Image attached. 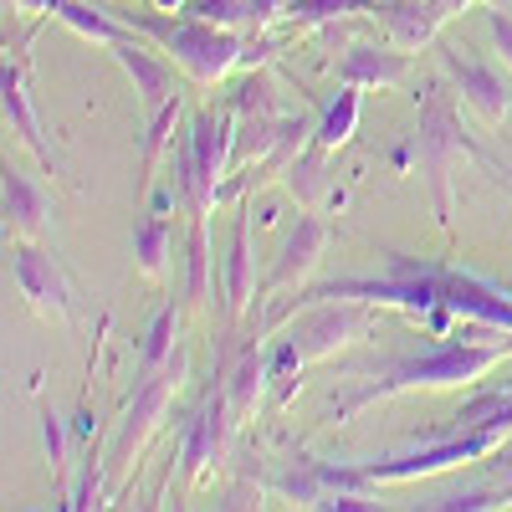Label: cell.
Returning <instances> with one entry per match:
<instances>
[{
  "label": "cell",
  "instance_id": "obj_1",
  "mask_svg": "<svg viewBox=\"0 0 512 512\" xmlns=\"http://www.w3.org/2000/svg\"><path fill=\"white\" fill-rule=\"evenodd\" d=\"M333 297H354V303H390L405 313H456L461 323H487L512 333V292L477 277V272H461V267H441V262H420V256L405 251H384V272L374 277H333V282H313V287H297L287 292L282 303L267 308L262 328H277L292 308H308V303H333Z\"/></svg>",
  "mask_w": 512,
  "mask_h": 512
},
{
  "label": "cell",
  "instance_id": "obj_2",
  "mask_svg": "<svg viewBox=\"0 0 512 512\" xmlns=\"http://www.w3.org/2000/svg\"><path fill=\"white\" fill-rule=\"evenodd\" d=\"M482 323H472L456 344H436L425 354H405V359H359L349 364L354 369H369L374 379H364L359 390L349 395H333L328 415L344 425L349 415H359L364 405L374 400H390V395H405V390H451V384H477L487 369L502 364V354L512 349V333H492V338H477Z\"/></svg>",
  "mask_w": 512,
  "mask_h": 512
},
{
  "label": "cell",
  "instance_id": "obj_3",
  "mask_svg": "<svg viewBox=\"0 0 512 512\" xmlns=\"http://www.w3.org/2000/svg\"><path fill=\"white\" fill-rule=\"evenodd\" d=\"M420 103V128H415V154H420V169H425V185H431V200H436V221L451 226V210H456V175L466 159H487V149H477V139L466 134V123L456 113V98L446 82H425L415 93Z\"/></svg>",
  "mask_w": 512,
  "mask_h": 512
},
{
  "label": "cell",
  "instance_id": "obj_4",
  "mask_svg": "<svg viewBox=\"0 0 512 512\" xmlns=\"http://www.w3.org/2000/svg\"><path fill=\"white\" fill-rule=\"evenodd\" d=\"M128 26H139L149 36H159L169 52H175V62L200 82V88H216V82L241 67V47L246 41L221 26V21H205V16H154V11H134L128 16Z\"/></svg>",
  "mask_w": 512,
  "mask_h": 512
},
{
  "label": "cell",
  "instance_id": "obj_5",
  "mask_svg": "<svg viewBox=\"0 0 512 512\" xmlns=\"http://www.w3.org/2000/svg\"><path fill=\"white\" fill-rule=\"evenodd\" d=\"M185 369H190V359H185V349H175V359H169L164 369H154V374H144V379H139L134 400H128L123 420L113 425V436H108V451H103V477H113V482H118V477L134 472L139 451L149 446V436L164 425L169 400H175V390L185 384Z\"/></svg>",
  "mask_w": 512,
  "mask_h": 512
},
{
  "label": "cell",
  "instance_id": "obj_6",
  "mask_svg": "<svg viewBox=\"0 0 512 512\" xmlns=\"http://www.w3.org/2000/svg\"><path fill=\"white\" fill-rule=\"evenodd\" d=\"M6 267H11L16 292L26 297L41 318H57V323L72 318V282H67V272H62V262H57L52 251H41L26 236H16L11 251H6Z\"/></svg>",
  "mask_w": 512,
  "mask_h": 512
},
{
  "label": "cell",
  "instance_id": "obj_7",
  "mask_svg": "<svg viewBox=\"0 0 512 512\" xmlns=\"http://www.w3.org/2000/svg\"><path fill=\"white\" fill-rule=\"evenodd\" d=\"M441 67H446V77H451V88L461 93V103L472 108L487 128H502V118L512 113V82L492 67V62H482L472 47H441Z\"/></svg>",
  "mask_w": 512,
  "mask_h": 512
},
{
  "label": "cell",
  "instance_id": "obj_8",
  "mask_svg": "<svg viewBox=\"0 0 512 512\" xmlns=\"http://www.w3.org/2000/svg\"><path fill=\"white\" fill-rule=\"evenodd\" d=\"M369 303H354V297H333V303H308L303 308V318H297L292 328H287V344L303 354V364L308 359H328V354H338V344H349V338L369 323V313H364Z\"/></svg>",
  "mask_w": 512,
  "mask_h": 512
},
{
  "label": "cell",
  "instance_id": "obj_9",
  "mask_svg": "<svg viewBox=\"0 0 512 512\" xmlns=\"http://www.w3.org/2000/svg\"><path fill=\"white\" fill-rule=\"evenodd\" d=\"M497 431H466V436H446L425 451H410V456H395V461H364V477L379 487V482H415V477H431V472H446L456 461H472V456H492L497 451Z\"/></svg>",
  "mask_w": 512,
  "mask_h": 512
},
{
  "label": "cell",
  "instance_id": "obj_10",
  "mask_svg": "<svg viewBox=\"0 0 512 512\" xmlns=\"http://www.w3.org/2000/svg\"><path fill=\"white\" fill-rule=\"evenodd\" d=\"M323 246H328V221L313 216V210H308V216H297V226L287 231L272 272L256 282V303H267V297H282V292L303 287V282L313 277V267L323 262Z\"/></svg>",
  "mask_w": 512,
  "mask_h": 512
},
{
  "label": "cell",
  "instance_id": "obj_11",
  "mask_svg": "<svg viewBox=\"0 0 512 512\" xmlns=\"http://www.w3.org/2000/svg\"><path fill=\"white\" fill-rule=\"evenodd\" d=\"M231 431H236V410H231L226 384H221V390H210V395H205V405L195 410L190 431H185V441H180V477H185V482L205 477L210 466L226 456Z\"/></svg>",
  "mask_w": 512,
  "mask_h": 512
},
{
  "label": "cell",
  "instance_id": "obj_12",
  "mask_svg": "<svg viewBox=\"0 0 512 512\" xmlns=\"http://www.w3.org/2000/svg\"><path fill=\"white\" fill-rule=\"evenodd\" d=\"M185 144H190V159H195L200 190H205L210 210H216L221 180H226V169H231V144H236V134H231V113H221V108H200V113L190 118Z\"/></svg>",
  "mask_w": 512,
  "mask_h": 512
},
{
  "label": "cell",
  "instance_id": "obj_13",
  "mask_svg": "<svg viewBox=\"0 0 512 512\" xmlns=\"http://www.w3.org/2000/svg\"><path fill=\"white\" fill-rule=\"evenodd\" d=\"M0 103H6V123H11V134L52 169V175H62V154L47 144V134H41V118L31 108V88H26V62H11L0 67Z\"/></svg>",
  "mask_w": 512,
  "mask_h": 512
},
{
  "label": "cell",
  "instance_id": "obj_14",
  "mask_svg": "<svg viewBox=\"0 0 512 512\" xmlns=\"http://www.w3.org/2000/svg\"><path fill=\"white\" fill-rule=\"evenodd\" d=\"M410 77V52L405 47H369V41H354L338 62V82L349 88H395V82Z\"/></svg>",
  "mask_w": 512,
  "mask_h": 512
},
{
  "label": "cell",
  "instance_id": "obj_15",
  "mask_svg": "<svg viewBox=\"0 0 512 512\" xmlns=\"http://www.w3.org/2000/svg\"><path fill=\"white\" fill-rule=\"evenodd\" d=\"M108 52L118 57V67L128 72V82H134L144 113H159L169 98H175V67H169L164 57H154V52H144L134 36L118 41V47H108Z\"/></svg>",
  "mask_w": 512,
  "mask_h": 512
},
{
  "label": "cell",
  "instance_id": "obj_16",
  "mask_svg": "<svg viewBox=\"0 0 512 512\" xmlns=\"http://www.w3.org/2000/svg\"><path fill=\"white\" fill-rule=\"evenodd\" d=\"M0 195H6V231L11 236H36L52 216V200L41 190L26 169L6 164V175H0Z\"/></svg>",
  "mask_w": 512,
  "mask_h": 512
},
{
  "label": "cell",
  "instance_id": "obj_17",
  "mask_svg": "<svg viewBox=\"0 0 512 512\" xmlns=\"http://www.w3.org/2000/svg\"><path fill=\"white\" fill-rule=\"evenodd\" d=\"M226 323H236L246 308H251V297H256V262H251V221L236 216L231 226V246H226Z\"/></svg>",
  "mask_w": 512,
  "mask_h": 512
},
{
  "label": "cell",
  "instance_id": "obj_18",
  "mask_svg": "<svg viewBox=\"0 0 512 512\" xmlns=\"http://www.w3.org/2000/svg\"><path fill=\"white\" fill-rule=\"evenodd\" d=\"M267 379H272V354H262V349H241V359L231 364V374H226V400H231V410H236V425L256 410V400H262V390H267Z\"/></svg>",
  "mask_w": 512,
  "mask_h": 512
},
{
  "label": "cell",
  "instance_id": "obj_19",
  "mask_svg": "<svg viewBox=\"0 0 512 512\" xmlns=\"http://www.w3.org/2000/svg\"><path fill=\"white\" fill-rule=\"evenodd\" d=\"M52 16H57V21H67L77 36L98 41V47H118V41H128V26H123V21H113L108 11L88 6V0H57V11H52Z\"/></svg>",
  "mask_w": 512,
  "mask_h": 512
},
{
  "label": "cell",
  "instance_id": "obj_20",
  "mask_svg": "<svg viewBox=\"0 0 512 512\" xmlns=\"http://www.w3.org/2000/svg\"><path fill=\"white\" fill-rule=\"evenodd\" d=\"M169 241H175L169 210H154V205H149V216L134 226V256H139V272H144V277H159V272H164Z\"/></svg>",
  "mask_w": 512,
  "mask_h": 512
},
{
  "label": "cell",
  "instance_id": "obj_21",
  "mask_svg": "<svg viewBox=\"0 0 512 512\" xmlns=\"http://www.w3.org/2000/svg\"><path fill=\"white\" fill-rule=\"evenodd\" d=\"M354 123H359V88H349V82H344V93H338V98L328 103V113L318 118L313 144L333 154L338 144H349V139H354Z\"/></svg>",
  "mask_w": 512,
  "mask_h": 512
},
{
  "label": "cell",
  "instance_id": "obj_22",
  "mask_svg": "<svg viewBox=\"0 0 512 512\" xmlns=\"http://www.w3.org/2000/svg\"><path fill=\"white\" fill-rule=\"evenodd\" d=\"M175 333H180V308L175 303H164L144 333V349H139V374H154L164 369L169 359H175Z\"/></svg>",
  "mask_w": 512,
  "mask_h": 512
},
{
  "label": "cell",
  "instance_id": "obj_23",
  "mask_svg": "<svg viewBox=\"0 0 512 512\" xmlns=\"http://www.w3.org/2000/svg\"><path fill=\"white\" fill-rule=\"evenodd\" d=\"M323 164H328V149H318L313 139H308V149L297 154L292 164H287V190L303 200V205H318L323 200V190H328V175H323Z\"/></svg>",
  "mask_w": 512,
  "mask_h": 512
},
{
  "label": "cell",
  "instance_id": "obj_24",
  "mask_svg": "<svg viewBox=\"0 0 512 512\" xmlns=\"http://www.w3.org/2000/svg\"><path fill=\"white\" fill-rule=\"evenodd\" d=\"M185 303H205L210 297V236H205V221H190V246H185Z\"/></svg>",
  "mask_w": 512,
  "mask_h": 512
},
{
  "label": "cell",
  "instance_id": "obj_25",
  "mask_svg": "<svg viewBox=\"0 0 512 512\" xmlns=\"http://www.w3.org/2000/svg\"><path fill=\"white\" fill-rule=\"evenodd\" d=\"M369 16L374 0H287V21L292 26H323V21H338V16Z\"/></svg>",
  "mask_w": 512,
  "mask_h": 512
},
{
  "label": "cell",
  "instance_id": "obj_26",
  "mask_svg": "<svg viewBox=\"0 0 512 512\" xmlns=\"http://www.w3.org/2000/svg\"><path fill=\"white\" fill-rule=\"evenodd\" d=\"M231 108L246 118V113H282L277 108V88H272V77L267 72H246L241 82H236V93H231Z\"/></svg>",
  "mask_w": 512,
  "mask_h": 512
},
{
  "label": "cell",
  "instance_id": "obj_27",
  "mask_svg": "<svg viewBox=\"0 0 512 512\" xmlns=\"http://www.w3.org/2000/svg\"><path fill=\"white\" fill-rule=\"evenodd\" d=\"M175 118H180V98H169L159 113H149V134H144V169H154V164H159V154H164L169 134H175Z\"/></svg>",
  "mask_w": 512,
  "mask_h": 512
},
{
  "label": "cell",
  "instance_id": "obj_28",
  "mask_svg": "<svg viewBox=\"0 0 512 512\" xmlns=\"http://www.w3.org/2000/svg\"><path fill=\"white\" fill-rule=\"evenodd\" d=\"M425 507H436V512H482V507H507V502H502V487L487 482V487H466V492L436 497V502H425Z\"/></svg>",
  "mask_w": 512,
  "mask_h": 512
},
{
  "label": "cell",
  "instance_id": "obj_29",
  "mask_svg": "<svg viewBox=\"0 0 512 512\" xmlns=\"http://www.w3.org/2000/svg\"><path fill=\"white\" fill-rule=\"evenodd\" d=\"M41 436H47V456H52V472H62V456H67V436H62V420L47 410V405H41Z\"/></svg>",
  "mask_w": 512,
  "mask_h": 512
},
{
  "label": "cell",
  "instance_id": "obj_30",
  "mask_svg": "<svg viewBox=\"0 0 512 512\" xmlns=\"http://www.w3.org/2000/svg\"><path fill=\"white\" fill-rule=\"evenodd\" d=\"M313 507H323V512H369L379 502H369V492H323Z\"/></svg>",
  "mask_w": 512,
  "mask_h": 512
},
{
  "label": "cell",
  "instance_id": "obj_31",
  "mask_svg": "<svg viewBox=\"0 0 512 512\" xmlns=\"http://www.w3.org/2000/svg\"><path fill=\"white\" fill-rule=\"evenodd\" d=\"M487 26H492V36H497V47H502V57L512 62V11L492 6V11H487Z\"/></svg>",
  "mask_w": 512,
  "mask_h": 512
},
{
  "label": "cell",
  "instance_id": "obj_32",
  "mask_svg": "<svg viewBox=\"0 0 512 512\" xmlns=\"http://www.w3.org/2000/svg\"><path fill=\"white\" fill-rule=\"evenodd\" d=\"M272 57V41L267 36H256V41H246L241 47V67H256V62H267Z\"/></svg>",
  "mask_w": 512,
  "mask_h": 512
},
{
  "label": "cell",
  "instance_id": "obj_33",
  "mask_svg": "<svg viewBox=\"0 0 512 512\" xmlns=\"http://www.w3.org/2000/svg\"><path fill=\"white\" fill-rule=\"evenodd\" d=\"M16 11H57V0H11Z\"/></svg>",
  "mask_w": 512,
  "mask_h": 512
},
{
  "label": "cell",
  "instance_id": "obj_34",
  "mask_svg": "<svg viewBox=\"0 0 512 512\" xmlns=\"http://www.w3.org/2000/svg\"><path fill=\"white\" fill-rule=\"evenodd\" d=\"M159 6H164V11H180V6H185V0H159Z\"/></svg>",
  "mask_w": 512,
  "mask_h": 512
},
{
  "label": "cell",
  "instance_id": "obj_35",
  "mask_svg": "<svg viewBox=\"0 0 512 512\" xmlns=\"http://www.w3.org/2000/svg\"><path fill=\"white\" fill-rule=\"evenodd\" d=\"M487 6H507V0H487Z\"/></svg>",
  "mask_w": 512,
  "mask_h": 512
},
{
  "label": "cell",
  "instance_id": "obj_36",
  "mask_svg": "<svg viewBox=\"0 0 512 512\" xmlns=\"http://www.w3.org/2000/svg\"><path fill=\"white\" fill-rule=\"evenodd\" d=\"M502 390H512V379H507V384H502Z\"/></svg>",
  "mask_w": 512,
  "mask_h": 512
},
{
  "label": "cell",
  "instance_id": "obj_37",
  "mask_svg": "<svg viewBox=\"0 0 512 512\" xmlns=\"http://www.w3.org/2000/svg\"><path fill=\"white\" fill-rule=\"evenodd\" d=\"M507 11H512V0H507Z\"/></svg>",
  "mask_w": 512,
  "mask_h": 512
}]
</instances>
